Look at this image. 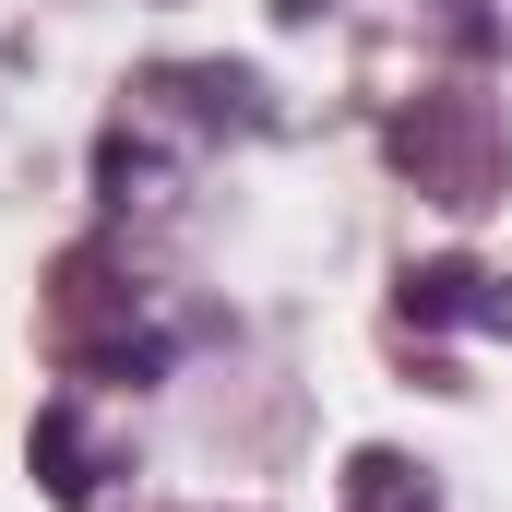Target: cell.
Returning <instances> with one entry per match:
<instances>
[{
    "label": "cell",
    "instance_id": "2",
    "mask_svg": "<svg viewBox=\"0 0 512 512\" xmlns=\"http://www.w3.org/2000/svg\"><path fill=\"white\" fill-rule=\"evenodd\" d=\"M36 489H48L60 512H84L96 489H108V453H96V429H84V405H72V393H48V405H36Z\"/></svg>",
    "mask_w": 512,
    "mask_h": 512
},
{
    "label": "cell",
    "instance_id": "3",
    "mask_svg": "<svg viewBox=\"0 0 512 512\" xmlns=\"http://www.w3.org/2000/svg\"><path fill=\"white\" fill-rule=\"evenodd\" d=\"M346 512H441V501H429V477L405 453H358L346 465Z\"/></svg>",
    "mask_w": 512,
    "mask_h": 512
},
{
    "label": "cell",
    "instance_id": "1",
    "mask_svg": "<svg viewBox=\"0 0 512 512\" xmlns=\"http://www.w3.org/2000/svg\"><path fill=\"white\" fill-rule=\"evenodd\" d=\"M393 310H405L417 334H453V322H477V334H512V274H477V262H405Z\"/></svg>",
    "mask_w": 512,
    "mask_h": 512
}]
</instances>
